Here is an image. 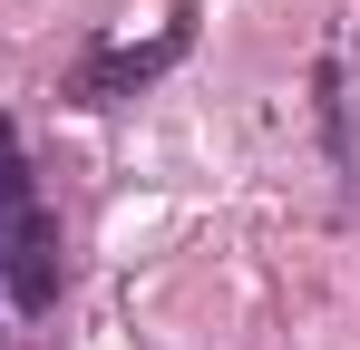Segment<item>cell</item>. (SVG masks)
Wrapping results in <instances>:
<instances>
[{
	"label": "cell",
	"mask_w": 360,
	"mask_h": 350,
	"mask_svg": "<svg viewBox=\"0 0 360 350\" xmlns=\"http://www.w3.org/2000/svg\"><path fill=\"white\" fill-rule=\"evenodd\" d=\"M68 283V253H59V214L39 205V185H30V156H20V127L0 117V292H10V311H49Z\"/></svg>",
	"instance_id": "6da1fadb"
},
{
	"label": "cell",
	"mask_w": 360,
	"mask_h": 350,
	"mask_svg": "<svg viewBox=\"0 0 360 350\" xmlns=\"http://www.w3.org/2000/svg\"><path fill=\"white\" fill-rule=\"evenodd\" d=\"M185 49H195V10H176L156 39H98V49L68 68V98H78V108H127V98H136V88H156Z\"/></svg>",
	"instance_id": "7a4b0ae2"
}]
</instances>
